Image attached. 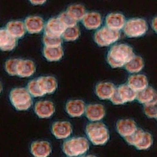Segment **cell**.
I'll use <instances>...</instances> for the list:
<instances>
[{
    "mask_svg": "<svg viewBox=\"0 0 157 157\" xmlns=\"http://www.w3.org/2000/svg\"><path fill=\"white\" fill-rule=\"evenodd\" d=\"M135 55L133 48L126 44H118L113 45L107 56L108 64L113 68L124 67Z\"/></svg>",
    "mask_w": 157,
    "mask_h": 157,
    "instance_id": "obj_1",
    "label": "cell"
},
{
    "mask_svg": "<svg viewBox=\"0 0 157 157\" xmlns=\"http://www.w3.org/2000/svg\"><path fill=\"white\" fill-rule=\"evenodd\" d=\"M86 132L88 138L93 145H104L108 142L110 136L107 126L102 122H95L88 124Z\"/></svg>",
    "mask_w": 157,
    "mask_h": 157,
    "instance_id": "obj_2",
    "label": "cell"
},
{
    "mask_svg": "<svg viewBox=\"0 0 157 157\" xmlns=\"http://www.w3.org/2000/svg\"><path fill=\"white\" fill-rule=\"evenodd\" d=\"M90 149L88 141L84 137H73L65 141L63 151L68 157H79L84 155Z\"/></svg>",
    "mask_w": 157,
    "mask_h": 157,
    "instance_id": "obj_3",
    "label": "cell"
},
{
    "mask_svg": "<svg viewBox=\"0 0 157 157\" xmlns=\"http://www.w3.org/2000/svg\"><path fill=\"white\" fill-rule=\"evenodd\" d=\"M10 100L13 106L18 111H26L33 105L32 96L27 89L15 88L10 94Z\"/></svg>",
    "mask_w": 157,
    "mask_h": 157,
    "instance_id": "obj_4",
    "label": "cell"
},
{
    "mask_svg": "<svg viewBox=\"0 0 157 157\" xmlns=\"http://www.w3.org/2000/svg\"><path fill=\"white\" fill-rule=\"evenodd\" d=\"M122 29L125 35L129 38H139L147 33L148 26L144 19L134 18L126 21Z\"/></svg>",
    "mask_w": 157,
    "mask_h": 157,
    "instance_id": "obj_5",
    "label": "cell"
},
{
    "mask_svg": "<svg viewBox=\"0 0 157 157\" xmlns=\"http://www.w3.org/2000/svg\"><path fill=\"white\" fill-rule=\"evenodd\" d=\"M121 36L120 31H115L107 26L98 29L94 34V41L99 47H108L118 41Z\"/></svg>",
    "mask_w": 157,
    "mask_h": 157,
    "instance_id": "obj_6",
    "label": "cell"
},
{
    "mask_svg": "<svg viewBox=\"0 0 157 157\" xmlns=\"http://www.w3.org/2000/svg\"><path fill=\"white\" fill-rule=\"evenodd\" d=\"M136 94L128 84H122L116 88L109 100L114 105H122L136 100Z\"/></svg>",
    "mask_w": 157,
    "mask_h": 157,
    "instance_id": "obj_7",
    "label": "cell"
},
{
    "mask_svg": "<svg viewBox=\"0 0 157 157\" xmlns=\"http://www.w3.org/2000/svg\"><path fill=\"white\" fill-rule=\"evenodd\" d=\"M51 131L57 139L63 140L71 135L72 127L70 122L56 121L52 124Z\"/></svg>",
    "mask_w": 157,
    "mask_h": 157,
    "instance_id": "obj_8",
    "label": "cell"
},
{
    "mask_svg": "<svg viewBox=\"0 0 157 157\" xmlns=\"http://www.w3.org/2000/svg\"><path fill=\"white\" fill-rule=\"evenodd\" d=\"M26 31L31 34L40 33L44 29L45 22L40 16L31 15L27 17L24 21Z\"/></svg>",
    "mask_w": 157,
    "mask_h": 157,
    "instance_id": "obj_9",
    "label": "cell"
},
{
    "mask_svg": "<svg viewBox=\"0 0 157 157\" xmlns=\"http://www.w3.org/2000/svg\"><path fill=\"white\" fill-rule=\"evenodd\" d=\"M85 113L90 121H100L105 115V109L102 104H91L86 106Z\"/></svg>",
    "mask_w": 157,
    "mask_h": 157,
    "instance_id": "obj_10",
    "label": "cell"
},
{
    "mask_svg": "<svg viewBox=\"0 0 157 157\" xmlns=\"http://www.w3.org/2000/svg\"><path fill=\"white\" fill-rule=\"evenodd\" d=\"M65 27L58 17H53L49 19L45 24V34L48 36H61L64 31Z\"/></svg>",
    "mask_w": 157,
    "mask_h": 157,
    "instance_id": "obj_11",
    "label": "cell"
},
{
    "mask_svg": "<svg viewBox=\"0 0 157 157\" xmlns=\"http://www.w3.org/2000/svg\"><path fill=\"white\" fill-rule=\"evenodd\" d=\"M86 105L85 102L81 100H70L65 105L67 114L72 118H78L85 113Z\"/></svg>",
    "mask_w": 157,
    "mask_h": 157,
    "instance_id": "obj_12",
    "label": "cell"
},
{
    "mask_svg": "<svg viewBox=\"0 0 157 157\" xmlns=\"http://www.w3.org/2000/svg\"><path fill=\"white\" fill-rule=\"evenodd\" d=\"M34 111L41 118H50L55 113V106L50 101H40L35 105Z\"/></svg>",
    "mask_w": 157,
    "mask_h": 157,
    "instance_id": "obj_13",
    "label": "cell"
},
{
    "mask_svg": "<svg viewBox=\"0 0 157 157\" xmlns=\"http://www.w3.org/2000/svg\"><path fill=\"white\" fill-rule=\"evenodd\" d=\"M116 128L120 136L126 138L132 135L138 128V127L136 121L133 120L122 119L117 122Z\"/></svg>",
    "mask_w": 157,
    "mask_h": 157,
    "instance_id": "obj_14",
    "label": "cell"
},
{
    "mask_svg": "<svg viewBox=\"0 0 157 157\" xmlns=\"http://www.w3.org/2000/svg\"><path fill=\"white\" fill-rule=\"evenodd\" d=\"M51 152V145L47 141H36L31 145V152L34 157H48Z\"/></svg>",
    "mask_w": 157,
    "mask_h": 157,
    "instance_id": "obj_15",
    "label": "cell"
},
{
    "mask_svg": "<svg viewBox=\"0 0 157 157\" xmlns=\"http://www.w3.org/2000/svg\"><path fill=\"white\" fill-rule=\"evenodd\" d=\"M126 22L125 17L120 13L108 14L105 18L106 26L115 31H120L124 28Z\"/></svg>",
    "mask_w": 157,
    "mask_h": 157,
    "instance_id": "obj_16",
    "label": "cell"
},
{
    "mask_svg": "<svg viewBox=\"0 0 157 157\" xmlns=\"http://www.w3.org/2000/svg\"><path fill=\"white\" fill-rule=\"evenodd\" d=\"M83 25L88 30L99 29L102 23V18L97 12H88L82 19Z\"/></svg>",
    "mask_w": 157,
    "mask_h": 157,
    "instance_id": "obj_17",
    "label": "cell"
},
{
    "mask_svg": "<svg viewBox=\"0 0 157 157\" xmlns=\"http://www.w3.org/2000/svg\"><path fill=\"white\" fill-rule=\"evenodd\" d=\"M36 65L29 59H20L17 67V75L21 78L31 77L36 72Z\"/></svg>",
    "mask_w": 157,
    "mask_h": 157,
    "instance_id": "obj_18",
    "label": "cell"
},
{
    "mask_svg": "<svg viewBox=\"0 0 157 157\" xmlns=\"http://www.w3.org/2000/svg\"><path fill=\"white\" fill-rule=\"evenodd\" d=\"M116 87L110 82H101L95 86V93L98 97L102 100H109L114 94Z\"/></svg>",
    "mask_w": 157,
    "mask_h": 157,
    "instance_id": "obj_19",
    "label": "cell"
},
{
    "mask_svg": "<svg viewBox=\"0 0 157 157\" xmlns=\"http://www.w3.org/2000/svg\"><path fill=\"white\" fill-rule=\"evenodd\" d=\"M17 45V39L11 36L7 29H0V50L10 51L14 50Z\"/></svg>",
    "mask_w": 157,
    "mask_h": 157,
    "instance_id": "obj_20",
    "label": "cell"
},
{
    "mask_svg": "<svg viewBox=\"0 0 157 157\" xmlns=\"http://www.w3.org/2000/svg\"><path fill=\"white\" fill-rule=\"evenodd\" d=\"M36 79L45 95L53 94L57 89V81L54 77L43 76Z\"/></svg>",
    "mask_w": 157,
    "mask_h": 157,
    "instance_id": "obj_21",
    "label": "cell"
},
{
    "mask_svg": "<svg viewBox=\"0 0 157 157\" xmlns=\"http://www.w3.org/2000/svg\"><path fill=\"white\" fill-rule=\"evenodd\" d=\"M127 84L131 89L138 93L148 86V80L143 74L132 75L128 79Z\"/></svg>",
    "mask_w": 157,
    "mask_h": 157,
    "instance_id": "obj_22",
    "label": "cell"
},
{
    "mask_svg": "<svg viewBox=\"0 0 157 157\" xmlns=\"http://www.w3.org/2000/svg\"><path fill=\"white\" fill-rule=\"evenodd\" d=\"M6 29L11 36L17 40L22 38L27 31L24 23L21 21H12L8 22Z\"/></svg>",
    "mask_w": 157,
    "mask_h": 157,
    "instance_id": "obj_23",
    "label": "cell"
},
{
    "mask_svg": "<svg viewBox=\"0 0 157 157\" xmlns=\"http://www.w3.org/2000/svg\"><path fill=\"white\" fill-rule=\"evenodd\" d=\"M136 99L141 104H147L157 101V93L154 88L148 86L142 91L137 93Z\"/></svg>",
    "mask_w": 157,
    "mask_h": 157,
    "instance_id": "obj_24",
    "label": "cell"
},
{
    "mask_svg": "<svg viewBox=\"0 0 157 157\" xmlns=\"http://www.w3.org/2000/svg\"><path fill=\"white\" fill-rule=\"evenodd\" d=\"M44 57L50 62H56L61 60L64 56V50L62 46L56 47H45L43 49Z\"/></svg>",
    "mask_w": 157,
    "mask_h": 157,
    "instance_id": "obj_25",
    "label": "cell"
},
{
    "mask_svg": "<svg viewBox=\"0 0 157 157\" xmlns=\"http://www.w3.org/2000/svg\"><path fill=\"white\" fill-rule=\"evenodd\" d=\"M125 70L131 74L138 73L142 71L144 67V61L143 58L134 55L126 64L124 65Z\"/></svg>",
    "mask_w": 157,
    "mask_h": 157,
    "instance_id": "obj_26",
    "label": "cell"
},
{
    "mask_svg": "<svg viewBox=\"0 0 157 157\" xmlns=\"http://www.w3.org/2000/svg\"><path fill=\"white\" fill-rule=\"evenodd\" d=\"M66 11L77 22L81 21L86 13L85 7L79 4L70 5L67 8Z\"/></svg>",
    "mask_w": 157,
    "mask_h": 157,
    "instance_id": "obj_27",
    "label": "cell"
},
{
    "mask_svg": "<svg viewBox=\"0 0 157 157\" xmlns=\"http://www.w3.org/2000/svg\"><path fill=\"white\" fill-rule=\"evenodd\" d=\"M80 36V29L78 27L75 25L72 27H67L63 32L61 38L65 41H74L78 39Z\"/></svg>",
    "mask_w": 157,
    "mask_h": 157,
    "instance_id": "obj_28",
    "label": "cell"
},
{
    "mask_svg": "<svg viewBox=\"0 0 157 157\" xmlns=\"http://www.w3.org/2000/svg\"><path fill=\"white\" fill-rule=\"evenodd\" d=\"M27 90L33 97H41L45 95L38 84L37 79H33L29 82Z\"/></svg>",
    "mask_w": 157,
    "mask_h": 157,
    "instance_id": "obj_29",
    "label": "cell"
},
{
    "mask_svg": "<svg viewBox=\"0 0 157 157\" xmlns=\"http://www.w3.org/2000/svg\"><path fill=\"white\" fill-rule=\"evenodd\" d=\"M144 132L145 131L143 129L138 128L132 135L124 138V139L128 144L136 147L141 141Z\"/></svg>",
    "mask_w": 157,
    "mask_h": 157,
    "instance_id": "obj_30",
    "label": "cell"
},
{
    "mask_svg": "<svg viewBox=\"0 0 157 157\" xmlns=\"http://www.w3.org/2000/svg\"><path fill=\"white\" fill-rule=\"evenodd\" d=\"M43 41L45 47H56L61 46L63 38L61 36H48L44 34L43 36Z\"/></svg>",
    "mask_w": 157,
    "mask_h": 157,
    "instance_id": "obj_31",
    "label": "cell"
},
{
    "mask_svg": "<svg viewBox=\"0 0 157 157\" xmlns=\"http://www.w3.org/2000/svg\"><path fill=\"white\" fill-rule=\"evenodd\" d=\"M152 144H153L152 136L149 132L145 131L141 141L135 147L138 150H141V151L147 150L150 148V147L152 146Z\"/></svg>",
    "mask_w": 157,
    "mask_h": 157,
    "instance_id": "obj_32",
    "label": "cell"
},
{
    "mask_svg": "<svg viewBox=\"0 0 157 157\" xmlns=\"http://www.w3.org/2000/svg\"><path fill=\"white\" fill-rule=\"evenodd\" d=\"M20 59L13 58L8 59L5 64V69L8 74L11 76L17 75V67Z\"/></svg>",
    "mask_w": 157,
    "mask_h": 157,
    "instance_id": "obj_33",
    "label": "cell"
},
{
    "mask_svg": "<svg viewBox=\"0 0 157 157\" xmlns=\"http://www.w3.org/2000/svg\"><path fill=\"white\" fill-rule=\"evenodd\" d=\"M144 111L150 118L156 119L157 117V101L144 104Z\"/></svg>",
    "mask_w": 157,
    "mask_h": 157,
    "instance_id": "obj_34",
    "label": "cell"
},
{
    "mask_svg": "<svg viewBox=\"0 0 157 157\" xmlns=\"http://www.w3.org/2000/svg\"><path fill=\"white\" fill-rule=\"evenodd\" d=\"M57 17L66 28L77 25V22L75 21L67 11L60 13Z\"/></svg>",
    "mask_w": 157,
    "mask_h": 157,
    "instance_id": "obj_35",
    "label": "cell"
},
{
    "mask_svg": "<svg viewBox=\"0 0 157 157\" xmlns=\"http://www.w3.org/2000/svg\"><path fill=\"white\" fill-rule=\"evenodd\" d=\"M48 0H29L31 4L34 6H42L45 4Z\"/></svg>",
    "mask_w": 157,
    "mask_h": 157,
    "instance_id": "obj_36",
    "label": "cell"
},
{
    "mask_svg": "<svg viewBox=\"0 0 157 157\" xmlns=\"http://www.w3.org/2000/svg\"><path fill=\"white\" fill-rule=\"evenodd\" d=\"M152 28L156 32L157 31V18H154L152 21Z\"/></svg>",
    "mask_w": 157,
    "mask_h": 157,
    "instance_id": "obj_37",
    "label": "cell"
},
{
    "mask_svg": "<svg viewBox=\"0 0 157 157\" xmlns=\"http://www.w3.org/2000/svg\"><path fill=\"white\" fill-rule=\"evenodd\" d=\"M2 87L1 83V82H0V94L2 92Z\"/></svg>",
    "mask_w": 157,
    "mask_h": 157,
    "instance_id": "obj_38",
    "label": "cell"
}]
</instances>
